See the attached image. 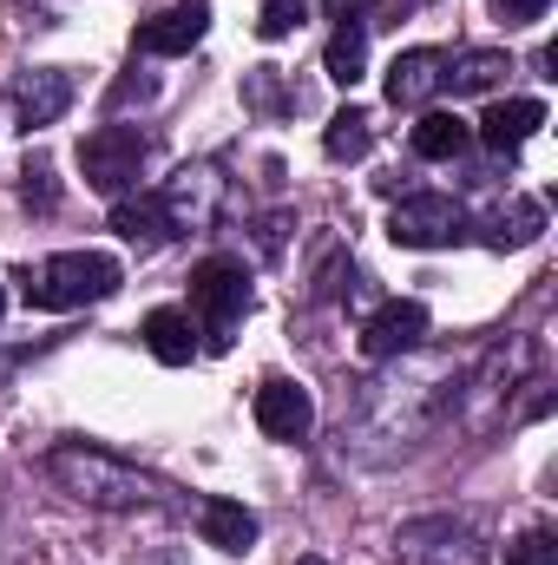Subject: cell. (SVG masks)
Segmentation results:
<instances>
[{
    "instance_id": "obj_32",
    "label": "cell",
    "mask_w": 558,
    "mask_h": 565,
    "mask_svg": "<svg viewBox=\"0 0 558 565\" xmlns=\"http://www.w3.org/2000/svg\"><path fill=\"white\" fill-rule=\"evenodd\" d=\"M0 316H7V282H0Z\"/></svg>"
},
{
    "instance_id": "obj_4",
    "label": "cell",
    "mask_w": 558,
    "mask_h": 565,
    "mask_svg": "<svg viewBox=\"0 0 558 565\" xmlns=\"http://www.w3.org/2000/svg\"><path fill=\"white\" fill-rule=\"evenodd\" d=\"M244 316H250V270H244V257H204L191 270V322H197L204 349H230Z\"/></svg>"
},
{
    "instance_id": "obj_1",
    "label": "cell",
    "mask_w": 558,
    "mask_h": 565,
    "mask_svg": "<svg viewBox=\"0 0 558 565\" xmlns=\"http://www.w3.org/2000/svg\"><path fill=\"white\" fill-rule=\"evenodd\" d=\"M460 408V369L427 355V362H408L395 355L388 375L362 382L348 415H342V454L355 460H395L420 440H433L440 422Z\"/></svg>"
},
{
    "instance_id": "obj_8",
    "label": "cell",
    "mask_w": 558,
    "mask_h": 565,
    "mask_svg": "<svg viewBox=\"0 0 558 565\" xmlns=\"http://www.w3.org/2000/svg\"><path fill=\"white\" fill-rule=\"evenodd\" d=\"M158 204H164V217H171V237L211 231L217 211H224V178H217V164H184V171L158 191Z\"/></svg>"
},
{
    "instance_id": "obj_2",
    "label": "cell",
    "mask_w": 558,
    "mask_h": 565,
    "mask_svg": "<svg viewBox=\"0 0 558 565\" xmlns=\"http://www.w3.org/2000/svg\"><path fill=\"white\" fill-rule=\"evenodd\" d=\"M46 473L66 500L93 507V513H139V507H164V480L144 473L132 460L106 454V447H86V440H60L46 454Z\"/></svg>"
},
{
    "instance_id": "obj_22",
    "label": "cell",
    "mask_w": 558,
    "mask_h": 565,
    "mask_svg": "<svg viewBox=\"0 0 558 565\" xmlns=\"http://www.w3.org/2000/svg\"><path fill=\"white\" fill-rule=\"evenodd\" d=\"M322 151H329L335 164H362V158L375 151V126H368V113H362V106H342V113L322 126Z\"/></svg>"
},
{
    "instance_id": "obj_6",
    "label": "cell",
    "mask_w": 558,
    "mask_h": 565,
    "mask_svg": "<svg viewBox=\"0 0 558 565\" xmlns=\"http://www.w3.org/2000/svg\"><path fill=\"white\" fill-rule=\"evenodd\" d=\"M144 158H151V139L139 126H99V132L79 139V171H86V184L99 198H126L139 184Z\"/></svg>"
},
{
    "instance_id": "obj_18",
    "label": "cell",
    "mask_w": 558,
    "mask_h": 565,
    "mask_svg": "<svg viewBox=\"0 0 558 565\" xmlns=\"http://www.w3.org/2000/svg\"><path fill=\"white\" fill-rule=\"evenodd\" d=\"M506 73H513V60H506L500 46H466L460 60H447L440 86H447L453 99H466V93H493V86H500Z\"/></svg>"
},
{
    "instance_id": "obj_14",
    "label": "cell",
    "mask_w": 558,
    "mask_h": 565,
    "mask_svg": "<svg viewBox=\"0 0 558 565\" xmlns=\"http://www.w3.org/2000/svg\"><path fill=\"white\" fill-rule=\"evenodd\" d=\"M539 126H546V99H500V106H486V119H480V145H486L493 158H513Z\"/></svg>"
},
{
    "instance_id": "obj_25",
    "label": "cell",
    "mask_w": 558,
    "mask_h": 565,
    "mask_svg": "<svg viewBox=\"0 0 558 565\" xmlns=\"http://www.w3.org/2000/svg\"><path fill=\"white\" fill-rule=\"evenodd\" d=\"M302 20H309V0H264V13H257V33H264V40H289Z\"/></svg>"
},
{
    "instance_id": "obj_16",
    "label": "cell",
    "mask_w": 558,
    "mask_h": 565,
    "mask_svg": "<svg viewBox=\"0 0 558 565\" xmlns=\"http://www.w3.org/2000/svg\"><path fill=\"white\" fill-rule=\"evenodd\" d=\"M139 335H144V349H151L164 369H191V362H197V349H204V342H197L191 309H151Z\"/></svg>"
},
{
    "instance_id": "obj_3",
    "label": "cell",
    "mask_w": 558,
    "mask_h": 565,
    "mask_svg": "<svg viewBox=\"0 0 558 565\" xmlns=\"http://www.w3.org/2000/svg\"><path fill=\"white\" fill-rule=\"evenodd\" d=\"M119 282H126V270H119V257H106V250H53V257L26 264L20 296H26L33 309L66 316V309H86V302L119 296Z\"/></svg>"
},
{
    "instance_id": "obj_7",
    "label": "cell",
    "mask_w": 558,
    "mask_h": 565,
    "mask_svg": "<svg viewBox=\"0 0 558 565\" xmlns=\"http://www.w3.org/2000/svg\"><path fill=\"white\" fill-rule=\"evenodd\" d=\"M395 559L401 565H486V546L466 520L453 513H420L395 533Z\"/></svg>"
},
{
    "instance_id": "obj_27",
    "label": "cell",
    "mask_w": 558,
    "mask_h": 565,
    "mask_svg": "<svg viewBox=\"0 0 558 565\" xmlns=\"http://www.w3.org/2000/svg\"><path fill=\"white\" fill-rule=\"evenodd\" d=\"M322 13L342 26V20H368L375 26V13H382V0H322Z\"/></svg>"
},
{
    "instance_id": "obj_23",
    "label": "cell",
    "mask_w": 558,
    "mask_h": 565,
    "mask_svg": "<svg viewBox=\"0 0 558 565\" xmlns=\"http://www.w3.org/2000/svg\"><path fill=\"white\" fill-rule=\"evenodd\" d=\"M342 270H348V250H342L335 237H322V244H315V282H309V296H315V302L342 296Z\"/></svg>"
},
{
    "instance_id": "obj_19",
    "label": "cell",
    "mask_w": 558,
    "mask_h": 565,
    "mask_svg": "<svg viewBox=\"0 0 558 565\" xmlns=\"http://www.w3.org/2000/svg\"><path fill=\"white\" fill-rule=\"evenodd\" d=\"M466 145H473V126H466L460 113H420L415 158H427V164H453V158H466Z\"/></svg>"
},
{
    "instance_id": "obj_31",
    "label": "cell",
    "mask_w": 558,
    "mask_h": 565,
    "mask_svg": "<svg viewBox=\"0 0 558 565\" xmlns=\"http://www.w3.org/2000/svg\"><path fill=\"white\" fill-rule=\"evenodd\" d=\"M296 565H329V559H315V553H309V559H296Z\"/></svg>"
},
{
    "instance_id": "obj_15",
    "label": "cell",
    "mask_w": 558,
    "mask_h": 565,
    "mask_svg": "<svg viewBox=\"0 0 558 565\" xmlns=\"http://www.w3.org/2000/svg\"><path fill=\"white\" fill-rule=\"evenodd\" d=\"M197 533H204V546H217V553L237 559V553L257 546L264 526H257V513H250L244 500H204V507H197Z\"/></svg>"
},
{
    "instance_id": "obj_24",
    "label": "cell",
    "mask_w": 558,
    "mask_h": 565,
    "mask_svg": "<svg viewBox=\"0 0 558 565\" xmlns=\"http://www.w3.org/2000/svg\"><path fill=\"white\" fill-rule=\"evenodd\" d=\"M20 198H26L33 211H53V204H60V184H53V164H46L40 151H33V158L20 164Z\"/></svg>"
},
{
    "instance_id": "obj_20",
    "label": "cell",
    "mask_w": 558,
    "mask_h": 565,
    "mask_svg": "<svg viewBox=\"0 0 558 565\" xmlns=\"http://www.w3.org/2000/svg\"><path fill=\"white\" fill-rule=\"evenodd\" d=\"M539 231H546V204L539 198H513L506 211L486 217V244L493 250H526V244H539Z\"/></svg>"
},
{
    "instance_id": "obj_5",
    "label": "cell",
    "mask_w": 558,
    "mask_h": 565,
    "mask_svg": "<svg viewBox=\"0 0 558 565\" xmlns=\"http://www.w3.org/2000/svg\"><path fill=\"white\" fill-rule=\"evenodd\" d=\"M473 231V211L447 191H408L395 211H388V237L401 250H447Z\"/></svg>"
},
{
    "instance_id": "obj_10",
    "label": "cell",
    "mask_w": 558,
    "mask_h": 565,
    "mask_svg": "<svg viewBox=\"0 0 558 565\" xmlns=\"http://www.w3.org/2000/svg\"><path fill=\"white\" fill-rule=\"evenodd\" d=\"M204 33H211V0H178V7H164V13L144 20L139 33H132V46L151 53V60H178V53H191Z\"/></svg>"
},
{
    "instance_id": "obj_13",
    "label": "cell",
    "mask_w": 558,
    "mask_h": 565,
    "mask_svg": "<svg viewBox=\"0 0 558 565\" xmlns=\"http://www.w3.org/2000/svg\"><path fill=\"white\" fill-rule=\"evenodd\" d=\"M440 73H447V53H433V46L395 53V60H388V79H382V93H388V106L415 113V106H427V99L440 93Z\"/></svg>"
},
{
    "instance_id": "obj_17",
    "label": "cell",
    "mask_w": 558,
    "mask_h": 565,
    "mask_svg": "<svg viewBox=\"0 0 558 565\" xmlns=\"http://www.w3.org/2000/svg\"><path fill=\"white\" fill-rule=\"evenodd\" d=\"M112 231L126 237V244H139V250H158L164 237H171V217H164V204H158V191H126V198H112Z\"/></svg>"
},
{
    "instance_id": "obj_11",
    "label": "cell",
    "mask_w": 558,
    "mask_h": 565,
    "mask_svg": "<svg viewBox=\"0 0 558 565\" xmlns=\"http://www.w3.org/2000/svg\"><path fill=\"white\" fill-rule=\"evenodd\" d=\"M250 415H257V427H264L270 440H309V427H315V402H309V388H302V382L270 375V382L257 388Z\"/></svg>"
},
{
    "instance_id": "obj_29",
    "label": "cell",
    "mask_w": 558,
    "mask_h": 565,
    "mask_svg": "<svg viewBox=\"0 0 558 565\" xmlns=\"http://www.w3.org/2000/svg\"><path fill=\"white\" fill-rule=\"evenodd\" d=\"M126 99H158V79H151V73H144V79H119V86H112V99H106V106H112V113H119V106H126Z\"/></svg>"
},
{
    "instance_id": "obj_12",
    "label": "cell",
    "mask_w": 558,
    "mask_h": 565,
    "mask_svg": "<svg viewBox=\"0 0 558 565\" xmlns=\"http://www.w3.org/2000/svg\"><path fill=\"white\" fill-rule=\"evenodd\" d=\"M13 106H20V126H26V132L60 126L66 106H73V73H66V66H33V73H20Z\"/></svg>"
},
{
    "instance_id": "obj_28",
    "label": "cell",
    "mask_w": 558,
    "mask_h": 565,
    "mask_svg": "<svg viewBox=\"0 0 558 565\" xmlns=\"http://www.w3.org/2000/svg\"><path fill=\"white\" fill-rule=\"evenodd\" d=\"M546 7H552V0H493V13H500L506 26H533Z\"/></svg>"
},
{
    "instance_id": "obj_26",
    "label": "cell",
    "mask_w": 558,
    "mask_h": 565,
    "mask_svg": "<svg viewBox=\"0 0 558 565\" xmlns=\"http://www.w3.org/2000/svg\"><path fill=\"white\" fill-rule=\"evenodd\" d=\"M506 565H558V540L539 526V533H519L513 546H506Z\"/></svg>"
},
{
    "instance_id": "obj_9",
    "label": "cell",
    "mask_w": 558,
    "mask_h": 565,
    "mask_svg": "<svg viewBox=\"0 0 558 565\" xmlns=\"http://www.w3.org/2000/svg\"><path fill=\"white\" fill-rule=\"evenodd\" d=\"M420 342H427V302H415V296H395V302H382V309L362 322V355H368V362L415 355Z\"/></svg>"
},
{
    "instance_id": "obj_30",
    "label": "cell",
    "mask_w": 558,
    "mask_h": 565,
    "mask_svg": "<svg viewBox=\"0 0 558 565\" xmlns=\"http://www.w3.org/2000/svg\"><path fill=\"white\" fill-rule=\"evenodd\" d=\"M20 362H26V349H0V388L13 382V369H20Z\"/></svg>"
},
{
    "instance_id": "obj_21",
    "label": "cell",
    "mask_w": 558,
    "mask_h": 565,
    "mask_svg": "<svg viewBox=\"0 0 558 565\" xmlns=\"http://www.w3.org/2000/svg\"><path fill=\"white\" fill-rule=\"evenodd\" d=\"M322 66H329L335 86H362V73H368V20H342V26L329 33Z\"/></svg>"
}]
</instances>
